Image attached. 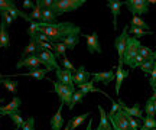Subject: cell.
I'll list each match as a JSON object with an SVG mask.
<instances>
[{
    "label": "cell",
    "instance_id": "cell-23",
    "mask_svg": "<svg viewBox=\"0 0 156 130\" xmlns=\"http://www.w3.org/2000/svg\"><path fill=\"white\" fill-rule=\"evenodd\" d=\"M56 17L58 16H56L51 9H44V10H42V19H41V22H44V23H56Z\"/></svg>",
    "mask_w": 156,
    "mask_h": 130
},
{
    "label": "cell",
    "instance_id": "cell-1",
    "mask_svg": "<svg viewBox=\"0 0 156 130\" xmlns=\"http://www.w3.org/2000/svg\"><path fill=\"white\" fill-rule=\"evenodd\" d=\"M38 26H39V32L46 35L52 44L62 42L68 36H73V35H77L78 36V35L81 33V28L77 26V25H74L73 22H61V23L38 22Z\"/></svg>",
    "mask_w": 156,
    "mask_h": 130
},
{
    "label": "cell",
    "instance_id": "cell-42",
    "mask_svg": "<svg viewBox=\"0 0 156 130\" xmlns=\"http://www.w3.org/2000/svg\"><path fill=\"white\" fill-rule=\"evenodd\" d=\"M143 62H145V58L142 57V55H137V57L134 58V61H133V62H132V65H130V68H133V69H134V68H140V67H142V64H143Z\"/></svg>",
    "mask_w": 156,
    "mask_h": 130
},
{
    "label": "cell",
    "instance_id": "cell-11",
    "mask_svg": "<svg viewBox=\"0 0 156 130\" xmlns=\"http://www.w3.org/2000/svg\"><path fill=\"white\" fill-rule=\"evenodd\" d=\"M20 106H22V100H20L19 97H13L9 104L0 107V116H10V114L19 113Z\"/></svg>",
    "mask_w": 156,
    "mask_h": 130
},
{
    "label": "cell",
    "instance_id": "cell-21",
    "mask_svg": "<svg viewBox=\"0 0 156 130\" xmlns=\"http://www.w3.org/2000/svg\"><path fill=\"white\" fill-rule=\"evenodd\" d=\"M98 111H100V125L103 127V130H112V123H110V119L107 117V113L106 110L101 107V106H98Z\"/></svg>",
    "mask_w": 156,
    "mask_h": 130
},
{
    "label": "cell",
    "instance_id": "cell-35",
    "mask_svg": "<svg viewBox=\"0 0 156 130\" xmlns=\"http://www.w3.org/2000/svg\"><path fill=\"white\" fill-rule=\"evenodd\" d=\"M13 6H16V2H13V0H0V15L3 12L9 10Z\"/></svg>",
    "mask_w": 156,
    "mask_h": 130
},
{
    "label": "cell",
    "instance_id": "cell-6",
    "mask_svg": "<svg viewBox=\"0 0 156 130\" xmlns=\"http://www.w3.org/2000/svg\"><path fill=\"white\" fill-rule=\"evenodd\" d=\"M127 38H129V26H124L123 32L114 39V48L119 55V62H123L124 58V52H126V46H127Z\"/></svg>",
    "mask_w": 156,
    "mask_h": 130
},
{
    "label": "cell",
    "instance_id": "cell-3",
    "mask_svg": "<svg viewBox=\"0 0 156 130\" xmlns=\"http://www.w3.org/2000/svg\"><path fill=\"white\" fill-rule=\"evenodd\" d=\"M142 44L137 38L134 36H129L127 38V46H126V52H124V58H123V64L126 65H132V62L134 61V58L139 55V49Z\"/></svg>",
    "mask_w": 156,
    "mask_h": 130
},
{
    "label": "cell",
    "instance_id": "cell-40",
    "mask_svg": "<svg viewBox=\"0 0 156 130\" xmlns=\"http://www.w3.org/2000/svg\"><path fill=\"white\" fill-rule=\"evenodd\" d=\"M107 98H108V100L112 101V110L108 111V116H113V114H116L117 111H120V110H122V107H120V104L114 101V100H113V98H112L110 96H108V94H107Z\"/></svg>",
    "mask_w": 156,
    "mask_h": 130
},
{
    "label": "cell",
    "instance_id": "cell-27",
    "mask_svg": "<svg viewBox=\"0 0 156 130\" xmlns=\"http://www.w3.org/2000/svg\"><path fill=\"white\" fill-rule=\"evenodd\" d=\"M143 125L140 127V130H156V117H143L142 119Z\"/></svg>",
    "mask_w": 156,
    "mask_h": 130
},
{
    "label": "cell",
    "instance_id": "cell-45",
    "mask_svg": "<svg viewBox=\"0 0 156 130\" xmlns=\"http://www.w3.org/2000/svg\"><path fill=\"white\" fill-rule=\"evenodd\" d=\"M149 84H151V87L153 88L156 84V61H155V65H153V69H152L151 72V79H149Z\"/></svg>",
    "mask_w": 156,
    "mask_h": 130
},
{
    "label": "cell",
    "instance_id": "cell-24",
    "mask_svg": "<svg viewBox=\"0 0 156 130\" xmlns=\"http://www.w3.org/2000/svg\"><path fill=\"white\" fill-rule=\"evenodd\" d=\"M7 91H10V93H13V94H16L17 91V81H15V79L12 78H3L2 79V84Z\"/></svg>",
    "mask_w": 156,
    "mask_h": 130
},
{
    "label": "cell",
    "instance_id": "cell-37",
    "mask_svg": "<svg viewBox=\"0 0 156 130\" xmlns=\"http://www.w3.org/2000/svg\"><path fill=\"white\" fill-rule=\"evenodd\" d=\"M153 65H155V61H153V59H149V61H145V62L142 64L140 69H142V72L149 74V75H151L152 69H153Z\"/></svg>",
    "mask_w": 156,
    "mask_h": 130
},
{
    "label": "cell",
    "instance_id": "cell-4",
    "mask_svg": "<svg viewBox=\"0 0 156 130\" xmlns=\"http://www.w3.org/2000/svg\"><path fill=\"white\" fill-rule=\"evenodd\" d=\"M123 5L129 9L133 16H142L149 13V2L147 0H126Z\"/></svg>",
    "mask_w": 156,
    "mask_h": 130
},
{
    "label": "cell",
    "instance_id": "cell-56",
    "mask_svg": "<svg viewBox=\"0 0 156 130\" xmlns=\"http://www.w3.org/2000/svg\"><path fill=\"white\" fill-rule=\"evenodd\" d=\"M155 40H156V33H155Z\"/></svg>",
    "mask_w": 156,
    "mask_h": 130
},
{
    "label": "cell",
    "instance_id": "cell-10",
    "mask_svg": "<svg viewBox=\"0 0 156 130\" xmlns=\"http://www.w3.org/2000/svg\"><path fill=\"white\" fill-rule=\"evenodd\" d=\"M84 39H85L87 49L90 54H101V45L97 32H93L91 35H84Z\"/></svg>",
    "mask_w": 156,
    "mask_h": 130
},
{
    "label": "cell",
    "instance_id": "cell-38",
    "mask_svg": "<svg viewBox=\"0 0 156 130\" xmlns=\"http://www.w3.org/2000/svg\"><path fill=\"white\" fill-rule=\"evenodd\" d=\"M9 117H10L12 121H13V123L16 125V129H22L23 123H25V120L20 117V114H19V113H15V114H10Z\"/></svg>",
    "mask_w": 156,
    "mask_h": 130
},
{
    "label": "cell",
    "instance_id": "cell-26",
    "mask_svg": "<svg viewBox=\"0 0 156 130\" xmlns=\"http://www.w3.org/2000/svg\"><path fill=\"white\" fill-rule=\"evenodd\" d=\"M90 116H91V113H84V114H80V116H77V117H74L73 120H71V130H75L78 127V126H81L85 121V120L88 119Z\"/></svg>",
    "mask_w": 156,
    "mask_h": 130
},
{
    "label": "cell",
    "instance_id": "cell-17",
    "mask_svg": "<svg viewBox=\"0 0 156 130\" xmlns=\"http://www.w3.org/2000/svg\"><path fill=\"white\" fill-rule=\"evenodd\" d=\"M10 46V36L7 32V26L3 20H0V49H7Z\"/></svg>",
    "mask_w": 156,
    "mask_h": 130
},
{
    "label": "cell",
    "instance_id": "cell-28",
    "mask_svg": "<svg viewBox=\"0 0 156 130\" xmlns=\"http://www.w3.org/2000/svg\"><path fill=\"white\" fill-rule=\"evenodd\" d=\"M62 44L67 46V49H69V51H73L74 48L80 44V36H77V35H73V36H68V38H65V39L62 40Z\"/></svg>",
    "mask_w": 156,
    "mask_h": 130
},
{
    "label": "cell",
    "instance_id": "cell-51",
    "mask_svg": "<svg viewBox=\"0 0 156 130\" xmlns=\"http://www.w3.org/2000/svg\"><path fill=\"white\" fill-rule=\"evenodd\" d=\"M2 79H3V75L0 74V84H2Z\"/></svg>",
    "mask_w": 156,
    "mask_h": 130
},
{
    "label": "cell",
    "instance_id": "cell-41",
    "mask_svg": "<svg viewBox=\"0 0 156 130\" xmlns=\"http://www.w3.org/2000/svg\"><path fill=\"white\" fill-rule=\"evenodd\" d=\"M35 129V119L34 117H28L25 120V123L22 126V130H34Z\"/></svg>",
    "mask_w": 156,
    "mask_h": 130
},
{
    "label": "cell",
    "instance_id": "cell-55",
    "mask_svg": "<svg viewBox=\"0 0 156 130\" xmlns=\"http://www.w3.org/2000/svg\"><path fill=\"white\" fill-rule=\"evenodd\" d=\"M2 103H3V98H0V104H2Z\"/></svg>",
    "mask_w": 156,
    "mask_h": 130
},
{
    "label": "cell",
    "instance_id": "cell-39",
    "mask_svg": "<svg viewBox=\"0 0 156 130\" xmlns=\"http://www.w3.org/2000/svg\"><path fill=\"white\" fill-rule=\"evenodd\" d=\"M61 65H62V68H65V69L71 71V72H74V74L77 72V68H75L73 64H71V61H69L67 57H64V58L61 59Z\"/></svg>",
    "mask_w": 156,
    "mask_h": 130
},
{
    "label": "cell",
    "instance_id": "cell-12",
    "mask_svg": "<svg viewBox=\"0 0 156 130\" xmlns=\"http://www.w3.org/2000/svg\"><path fill=\"white\" fill-rule=\"evenodd\" d=\"M55 74H56L58 83L68 85V87H74V74L71 71H68L65 68H58L55 71Z\"/></svg>",
    "mask_w": 156,
    "mask_h": 130
},
{
    "label": "cell",
    "instance_id": "cell-13",
    "mask_svg": "<svg viewBox=\"0 0 156 130\" xmlns=\"http://www.w3.org/2000/svg\"><path fill=\"white\" fill-rule=\"evenodd\" d=\"M93 83H101V84H110L113 79H116V72L114 71H104V72H91Z\"/></svg>",
    "mask_w": 156,
    "mask_h": 130
},
{
    "label": "cell",
    "instance_id": "cell-9",
    "mask_svg": "<svg viewBox=\"0 0 156 130\" xmlns=\"http://www.w3.org/2000/svg\"><path fill=\"white\" fill-rule=\"evenodd\" d=\"M41 64H42V61L39 58V54H32L26 58H22L16 64V68H28L29 71H35V69H39Z\"/></svg>",
    "mask_w": 156,
    "mask_h": 130
},
{
    "label": "cell",
    "instance_id": "cell-5",
    "mask_svg": "<svg viewBox=\"0 0 156 130\" xmlns=\"http://www.w3.org/2000/svg\"><path fill=\"white\" fill-rule=\"evenodd\" d=\"M54 91H55L58 97L61 98V103L62 104H67L69 106V103L73 100V96L75 93V87H68V85H64L58 81H54Z\"/></svg>",
    "mask_w": 156,
    "mask_h": 130
},
{
    "label": "cell",
    "instance_id": "cell-34",
    "mask_svg": "<svg viewBox=\"0 0 156 130\" xmlns=\"http://www.w3.org/2000/svg\"><path fill=\"white\" fill-rule=\"evenodd\" d=\"M145 113L147 117H156V113H155V104L152 100H147L145 104Z\"/></svg>",
    "mask_w": 156,
    "mask_h": 130
},
{
    "label": "cell",
    "instance_id": "cell-22",
    "mask_svg": "<svg viewBox=\"0 0 156 130\" xmlns=\"http://www.w3.org/2000/svg\"><path fill=\"white\" fill-rule=\"evenodd\" d=\"M39 46H38V42L34 39H30V42H29V45L23 49L22 52V58H26L29 57V55H32V54H39Z\"/></svg>",
    "mask_w": 156,
    "mask_h": 130
},
{
    "label": "cell",
    "instance_id": "cell-54",
    "mask_svg": "<svg viewBox=\"0 0 156 130\" xmlns=\"http://www.w3.org/2000/svg\"><path fill=\"white\" fill-rule=\"evenodd\" d=\"M153 91H155V93H156V84H155V87H153Z\"/></svg>",
    "mask_w": 156,
    "mask_h": 130
},
{
    "label": "cell",
    "instance_id": "cell-30",
    "mask_svg": "<svg viewBox=\"0 0 156 130\" xmlns=\"http://www.w3.org/2000/svg\"><path fill=\"white\" fill-rule=\"evenodd\" d=\"M84 97H85V94H84L83 91H75L74 93V96H73V100H71V103H69V106H68V108L69 110H73L77 104H80V103H83L84 101Z\"/></svg>",
    "mask_w": 156,
    "mask_h": 130
},
{
    "label": "cell",
    "instance_id": "cell-14",
    "mask_svg": "<svg viewBox=\"0 0 156 130\" xmlns=\"http://www.w3.org/2000/svg\"><path fill=\"white\" fill-rule=\"evenodd\" d=\"M119 104H120L122 110L126 114L132 116V117H136V119H143V111H145V110H142V108H140V104H139V103H134L133 107H129V106H126V104H124L122 100H119Z\"/></svg>",
    "mask_w": 156,
    "mask_h": 130
},
{
    "label": "cell",
    "instance_id": "cell-15",
    "mask_svg": "<svg viewBox=\"0 0 156 130\" xmlns=\"http://www.w3.org/2000/svg\"><path fill=\"white\" fill-rule=\"evenodd\" d=\"M129 74L130 72H129L127 69L123 68V62H119V65H117V68H116V88H114L117 96L120 94V88H122L123 81L129 77Z\"/></svg>",
    "mask_w": 156,
    "mask_h": 130
},
{
    "label": "cell",
    "instance_id": "cell-36",
    "mask_svg": "<svg viewBox=\"0 0 156 130\" xmlns=\"http://www.w3.org/2000/svg\"><path fill=\"white\" fill-rule=\"evenodd\" d=\"M152 54H153V51H152L151 48H147V46L142 45L139 49V55H142V57L145 58V61H149V59H152Z\"/></svg>",
    "mask_w": 156,
    "mask_h": 130
},
{
    "label": "cell",
    "instance_id": "cell-33",
    "mask_svg": "<svg viewBox=\"0 0 156 130\" xmlns=\"http://www.w3.org/2000/svg\"><path fill=\"white\" fill-rule=\"evenodd\" d=\"M132 26H136V28H140V29H143V30H149V25L142 19L140 16H133L132 17Z\"/></svg>",
    "mask_w": 156,
    "mask_h": 130
},
{
    "label": "cell",
    "instance_id": "cell-25",
    "mask_svg": "<svg viewBox=\"0 0 156 130\" xmlns=\"http://www.w3.org/2000/svg\"><path fill=\"white\" fill-rule=\"evenodd\" d=\"M42 10H44V7L41 6V3H39V0H38L35 7L32 9V13L29 15L30 19H32L34 22H41V19H42Z\"/></svg>",
    "mask_w": 156,
    "mask_h": 130
},
{
    "label": "cell",
    "instance_id": "cell-8",
    "mask_svg": "<svg viewBox=\"0 0 156 130\" xmlns=\"http://www.w3.org/2000/svg\"><path fill=\"white\" fill-rule=\"evenodd\" d=\"M39 58H41V61H42V64L45 65V69H48V71H54V69H58L59 67V64L56 62V57L55 54L52 51H42L39 52Z\"/></svg>",
    "mask_w": 156,
    "mask_h": 130
},
{
    "label": "cell",
    "instance_id": "cell-20",
    "mask_svg": "<svg viewBox=\"0 0 156 130\" xmlns=\"http://www.w3.org/2000/svg\"><path fill=\"white\" fill-rule=\"evenodd\" d=\"M46 72H49L48 69H35V71H29L26 74H16L15 77H30V78L36 79H46Z\"/></svg>",
    "mask_w": 156,
    "mask_h": 130
},
{
    "label": "cell",
    "instance_id": "cell-50",
    "mask_svg": "<svg viewBox=\"0 0 156 130\" xmlns=\"http://www.w3.org/2000/svg\"><path fill=\"white\" fill-rule=\"evenodd\" d=\"M152 59H153V61H156V49L153 51V54H152Z\"/></svg>",
    "mask_w": 156,
    "mask_h": 130
},
{
    "label": "cell",
    "instance_id": "cell-29",
    "mask_svg": "<svg viewBox=\"0 0 156 130\" xmlns=\"http://www.w3.org/2000/svg\"><path fill=\"white\" fill-rule=\"evenodd\" d=\"M52 51L55 54V57H65V52H67V46L64 45L62 42H55V44H52Z\"/></svg>",
    "mask_w": 156,
    "mask_h": 130
},
{
    "label": "cell",
    "instance_id": "cell-48",
    "mask_svg": "<svg viewBox=\"0 0 156 130\" xmlns=\"http://www.w3.org/2000/svg\"><path fill=\"white\" fill-rule=\"evenodd\" d=\"M91 126H93V120H90L88 123H87V129L85 130H91Z\"/></svg>",
    "mask_w": 156,
    "mask_h": 130
},
{
    "label": "cell",
    "instance_id": "cell-49",
    "mask_svg": "<svg viewBox=\"0 0 156 130\" xmlns=\"http://www.w3.org/2000/svg\"><path fill=\"white\" fill-rule=\"evenodd\" d=\"M149 100H152V101H156V93H153V96H152Z\"/></svg>",
    "mask_w": 156,
    "mask_h": 130
},
{
    "label": "cell",
    "instance_id": "cell-53",
    "mask_svg": "<svg viewBox=\"0 0 156 130\" xmlns=\"http://www.w3.org/2000/svg\"><path fill=\"white\" fill-rule=\"evenodd\" d=\"M153 104H155V113H156V101H153Z\"/></svg>",
    "mask_w": 156,
    "mask_h": 130
},
{
    "label": "cell",
    "instance_id": "cell-7",
    "mask_svg": "<svg viewBox=\"0 0 156 130\" xmlns=\"http://www.w3.org/2000/svg\"><path fill=\"white\" fill-rule=\"evenodd\" d=\"M108 119H110V123H112L114 130H130V123H129L127 114L124 113L123 110L117 111L113 116H108Z\"/></svg>",
    "mask_w": 156,
    "mask_h": 130
},
{
    "label": "cell",
    "instance_id": "cell-2",
    "mask_svg": "<svg viewBox=\"0 0 156 130\" xmlns=\"http://www.w3.org/2000/svg\"><path fill=\"white\" fill-rule=\"evenodd\" d=\"M84 5H85V0H54L51 10L54 12L56 16H59V15H64L68 12L77 10Z\"/></svg>",
    "mask_w": 156,
    "mask_h": 130
},
{
    "label": "cell",
    "instance_id": "cell-47",
    "mask_svg": "<svg viewBox=\"0 0 156 130\" xmlns=\"http://www.w3.org/2000/svg\"><path fill=\"white\" fill-rule=\"evenodd\" d=\"M64 130H71V120H69L67 125H65V129H64Z\"/></svg>",
    "mask_w": 156,
    "mask_h": 130
},
{
    "label": "cell",
    "instance_id": "cell-32",
    "mask_svg": "<svg viewBox=\"0 0 156 130\" xmlns=\"http://www.w3.org/2000/svg\"><path fill=\"white\" fill-rule=\"evenodd\" d=\"M80 87V91H83L84 94L87 96L88 93H94V91H98V93H103L101 90H98V88H95L94 87V83L93 81H88V83H84V84L78 85Z\"/></svg>",
    "mask_w": 156,
    "mask_h": 130
},
{
    "label": "cell",
    "instance_id": "cell-19",
    "mask_svg": "<svg viewBox=\"0 0 156 130\" xmlns=\"http://www.w3.org/2000/svg\"><path fill=\"white\" fill-rule=\"evenodd\" d=\"M62 106L64 104H59V108L58 111L54 114V117L51 119V129L52 130H61L64 127V117H62Z\"/></svg>",
    "mask_w": 156,
    "mask_h": 130
},
{
    "label": "cell",
    "instance_id": "cell-18",
    "mask_svg": "<svg viewBox=\"0 0 156 130\" xmlns=\"http://www.w3.org/2000/svg\"><path fill=\"white\" fill-rule=\"evenodd\" d=\"M90 77H91V72H88L84 67H78L77 72L74 74V84L81 85V84H84V83H88Z\"/></svg>",
    "mask_w": 156,
    "mask_h": 130
},
{
    "label": "cell",
    "instance_id": "cell-52",
    "mask_svg": "<svg viewBox=\"0 0 156 130\" xmlns=\"http://www.w3.org/2000/svg\"><path fill=\"white\" fill-rule=\"evenodd\" d=\"M95 130H103V127H101V126H98V127H97Z\"/></svg>",
    "mask_w": 156,
    "mask_h": 130
},
{
    "label": "cell",
    "instance_id": "cell-43",
    "mask_svg": "<svg viewBox=\"0 0 156 130\" xmlns=\"http://www.w3.org/2000/svg\"><path fill=\"white\" fill-rule=\"evenodd\" d=\"M0 16H2V20L5 22V25H6V26H10L12 23H13V17H12L10 15L7 13V12H3V13H2Z\"/></svg>",
    "mask_w": 156,
    "mask_h": 130
},
{
    "label": "cell",
    "instance_id": "cell-31",
    "mask_svg": "<svg viewBox=\"0 0 156 130\" xmlns=\"http://www.w3.org/2000/svg\"><path fill=\"white\" fill-rule=\"evenodd\" d=\"M129 33L134 35V38H142V36H147V35H155L152 30H143V29L136 28V26H130V28H129Z\"/></svg>",
    "mask_w": 156,
    "mask_h": 130
},
{
    "label": "cell",
    "instance_id": "cell-44",
    "mask_svg": "<svg viewBox=\"0 0 156 130\" xmlns=\"http://www.w3.org/2000/svg\"><path fill=\"white\" fill-rule=\"evenodd\" d=\"M127 119H129V123H130V130H140V126H139V121L132 117V116H129L127 114Z\"/></svg>",
    "mask_w": 156,
    "mask_h": 130
},
{
    "label": "cell",
    "instance_id": "cell-16",
    "mask_svg": "<svg viewBox=\"0 0 156 130\" xmlns=\"http://www.w3.org/2000/svg\"><path fill=\"white\" fill-rule=\"evenodd\" d=\"M122 6H123V2H120V0H108L107 2V7H108V10L112 12L113 15V29L114 30L117 29V17L120 15Z\"/></svg>",
    "mask_w": 156,
    "mask_h": 130
},
{
    "label": "cell",
    "instance_id": "cell-46",
    "mask_svg": "<svg viewBox=\"0 0 156 130\" xmlns=\"http://www.w3.org/2000/svg\"><path fill=\"white\" fill-rule=\"evenodd\" d=\"M36 2H32V0H25L23 2V9H34Z\"/></svg>",
    "mask_w": 156,
    "mask_h": 130
},
{
    "label": "cell",
    "instance_id": "cell-57",
    "mask_svg": "<svg viewBox=\"0 0 156 130\" xmlns=\"http://www.w3.org/2000/svg\"><path fill=\"white\" fill-rule=\"evenodd\" d=\"M15 130H19V129H15Z\"/></svg>",
    "mask_w": 156,
    "mask_h": 130
}]
</instances>
